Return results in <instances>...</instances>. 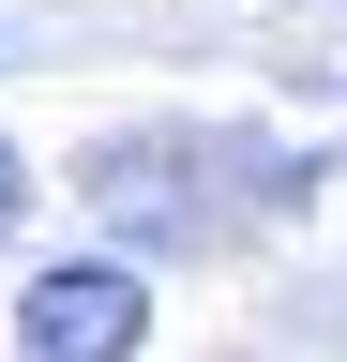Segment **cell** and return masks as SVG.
I'll use <instances>...</instances> for the list:
<instances>
[{
	"mask_svg": "<svg viewBox=\"0 0 347 362\" xmlns=\"http://www.w3.org/2000/svg\"><path fill=\"white\" fill-rule=\"evenodd\" d=\"M0 226H16V136H0Z\"/></svg>",
	"mask_w": 347,
	"mask_h": 362,
	"instance_id": "7a4b0ae2",
	"label": "cell"
},
{
	"mask_svg": "<svg viewBox=\"0 0 347 362\" xmlns=\"http://www.w3.org/2000/svg\"><path fill=\"white\" fill-rule=\"evenodd\" d=\"M136 332H151V287L121 257H76V272H46V287L16 302V347L30 362H136Z\"/></svg>",
	"mask_w": 347,
	"mask_h": 362,
	"instance_id": "6da1fadb",
	"label": "cell"
}]
</instances>
